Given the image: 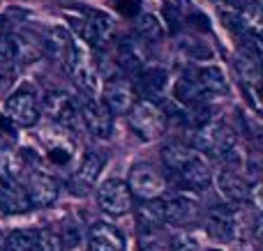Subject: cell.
<instances>
[{
  "label": "cell",
  "instance_id": "8",
  "mask_svg": "<svg viewBox=\"0 0 263 251\" xmlns=\"http://www.w3.org/2000/svg\"><path fill=\"white\" fill-rule=\"evenodd\" d=\"M81 118H83V124L88 127V132L97 138H109L114 134V115L109 113L102 99L97 97H83L81 99Z\"/></svg>",
  "mask_w": 263,
  "mask_h": 251
},
{
  "label": "cell",
  "instance_id": "18",
  "mask_svg": "<svg viewBox=\"0 0 263 251\" xmlns=\"http://www.w3.org/2000/svg\"><path fill=\"white\" fill-rule=\"evenodd\" d=\"M88 251H125V238L116 226L97 221L88 233Z\"/></svg>",
  "mask_w": 263,
  "mask_h": 251
},
{
  "label": "cell",
  "instance_id": "22",
  "mask_svg": "<svg viewBox=\"0 0 263 251\" xmlns=\"http://www.w3.org/2000/svg\"><path fill=\"white\" fill-rule=\"evenodd\" d=\"M173 99H176L178 104H182L185 109H196V106L205 104L208 97L203 95L199 83H196L190 74H182V76L176 78V83H173Z\"/></svg>",
  "mask_w": 263,
  "mask_h": 251
},
{
  "label": "cell",
  "instance_id": "1",
  "mask_svg": "<svg viewBox=\"0 0 263 251\" xmlns=\"http://www.w3.org/2000/svg\"><path fill=\"white\" fill-rule=\"evenodd\" d=\"M69 26L92 49H109L114 41V21L109 14L90 7H79L77 14H69Z\"/></svg>",
  "mask_w": 263,
  "mask_h": 251
},
{
  "label": "cell",
  "instance_id": "26",
  "mask_svg": "<svg viewBox=\"0 0 263 251\" xmlns=\"http://www.w3.org/2000/svg\"><path fill=\"white\" fill-rule=\"evenodd\" d=\"M233 67H236V72H238V76H240L242 86H254V88H259L261 67H259V58H256V55H252V53H247V51H242V53L236 58Z\"/></svg>",
  "mask_w": 263,
  "mask_h": 251
},
{
  "label": "cell",
  "instance_id": "17",
  "mask_svg": "<svg viewBox=\"0 0 263 251\" xmlns=\"http://www.w3.org/2000/svg\"><path fill=\"white\" fill-rule=\"evenodd\" d=\"M104 166H106V157L102 155V152H95V150L86 152L81 159V166H79V171H77V178H74V182H72V187H74L72 192L74 194L79 192L83 196V194L97 182V178H100V173L104 171Z\"/></svg>",
  "mask_w": 263,
  "mask_h": 251
},
{
  "label": "cell",
  "instance_id": "36",
  "mask_svg": "<svg viewBox=\"0 0 263 251\" xmlns=\"http://www.w3.org/2000/svg\"><path fill=\"white\" fill-rule=\"evenodd\" d=\"M49 159L53 161V164H67V161L72 159V148L65 145L63 141L55 143V145L49 148Z\"/></svg>",
  "mask_w": 263,
  "mask_h": 251
},
{
  "label": "cell",
  "instance_id": "11",
  "mask_svg": "<svg viewBox=\"0 0 263 251\" xmlns=\"http://www.w3.org/2000/svg\"><path fill=\"white\" fill-rule=\"evenodd\" d=\"M30 210L23 184L9 173L7 169L0 171V212L5 215H23Z\"/></svg>",
  "mask_w": 263,
  "mask_h": 251
},
{
  "label": "cell",
  "instance_id": "41",
  "mask_svg": "<svg viewBox=\"0 0 263 251\" xmlns=\"http://www.w3.org/2000/svg\"><path fill=\"white\" fill-rule=\"evenodd\" d=\"M0 251H3V244H0Z\"/></svg>",
  "mask_w": 263,
  "mask_h": 251
},
{
  "label": "cell",
  "instance_id": "2",
  "mask_svg": "<svg viewBox=\"0 0 263 251\" xmlns=\"http://www.w3.org/2000/svg\"><path fill=\"white\" fill-rule=\"evenodd\" d=\"M190 148L210 157H227L236 148V134L222 120H208L194 129Z\"/></svg>",
  "mask_w": 263,
  "mask_h": 251
},
{
  "label": "cell",
  "instance_id": "37",
  "mask_svg": "<svg viewBox=\"0 0 263 251\" xmlns=\"http://www.w3.org/2000/svg\"><path fill=\"white\" fill-rule=\"evenodd\" d=\"M185 26H187V28H194V30H201V32H208V30H210L208 16H205L203 12H196V9H192L190 16L185 18Z\"/></svg>",
  "mask_w": 263,
  "mask_h": 251
},
{
  "label": "cell",
  "instance_id": "31",
  "mask_svg": "<svg viewBox=\"0 0 263 251\" xmlns=\"http://www.w3.org/2000/svg\"><path fill=\"white\" fill-rule=\"evenodd\" d=\"M18 141V134L14 122L7 118V115H0V155L9 152Z\"/></svg>",
  "mask_w": 263,
  "mask_h": 251
},
{
  "label": "cell",
  "instance_id": "16",
  "mask_svg": "<svg viewBox=\"0 0 263 251\" xmlns=\"http://www.w3.org/2000/svg\"><path fill=\"white\" fill-rule=\"evenodd\" d=\"M143 44L145 41H141L139 37H134V39H123L118 44V51H116V65L120 67L123 74L136 76V74L145 67L148 51H145Z\"/></svg>",
  "mask_w": 263,
  "mask_h": 251
},
{
  "label": "cell",
  "instance_id": "4",
  "mask_svg": "<svg viewBox=\"0 0 263 251\" xmlns=\"http://www.w3.org/2000/svg\"><path fill=\"white\" fill-rule=\"evenodd\" d=\"M42 53H46L53 62H58L60 67L69 74L74 69V65H77L81 51H79L77 41H74L72 32H69L67 28L53 26L42 37Z\"/></svg>",
  "mask_w": 263,
  "mask_h": 251
},
{
  "label": "cell",
  "instance_id": "25",
  "mask_svg": "<svg viewBox=\"0 0 263 251\" xmlns=\"http://www.w3.org/2000/svg\"><path fill=\"white\" fill-rule=\"evenodd\" d=\"M194 152L196 150H192L187 143L171 141V143H166V145L162 148V161H164V166H166L171 173H176L182 164H187V161H190V157L194 155Z\"/></svg>",
  "mask_w": 263,
  "mask_h": 251
},
{
  "label": "cell",
  "instance_id": "40",
  "mask_svg": "<svg viewBox=\"0 0 263 251\" xmlns=\"http://www.w3.org/2000/svg\"><path fill=\"white\" fill-rule=\"evenodd\" d=\"M208 251H217V249H208Z\"/></svg>",
  "mask_w": 263,
  "mask_h": 251
},
{
  "label": "cell",
  "instance_id": "20",
  "mask_svg": "<svg viewBox=\"0 0 263 251\" xmlns=\"http://www.w3.org/2000/svg\"><path fill=\"white\" fill-rule=\"evenodd\" d=\"M217 187L227 201L240 203V201H247V198H250V182H247L236 169H231V166H224V169L219 171Z\"/></svg>",
  "mask_w": 263,
  "mask_h": 251
},
{
  "label": "cell",
  "instance_id": "19",
  "mask_svg": "<svg viewBox=\"0 0 263 251\" xmlns=\"http://www.w3.org/2000/svg\"><path fill=\"white\" fill-rule=\"evenodd\" d=\"M187 74L199 83V88L203 90L205 97H210V95L217 97V95H227L229 92L227 74H224V69L217 67V65H203V67H196Z\"/></svg>",
  "mask_w": 263,
  "mask_h": 251
},
{
  "label": "cell",
  "instance_id": "27",
  "mask_svg": "<svg viewBox=\"0 0 263 251\" xmlns=\"http://www.w3.org/2000/svg\"><path fill=\"white\" fill-rule=\"evenodd\" d=\"M190 12H192L190 0H166L164 3V16H166L173 32H178L185 26V18L190 16Z\"/></svg>",
  "mask_w": 263,
  "mask_h": 251
},
{
  "label": "cell",
  "instance_id": "34",
  "mask_svg": "<svg viewBox=\"0 0 263 251\" xmlns=\"http://www.w3.org/2000/svg\"><path fill=\"white\" fill-rule=\"evenodd\" d=\"M173 251H201V240L194 233H182L173 242Z\"/></svg>",
  "mask_w": 263,
  "mask_h": 251
},
{
  "label": "cell",
  "instance_id": "12",
  "mask_svg": "<svg viewBox=\"0 0 263 251\" xmlns=\"http://www.w3.org/2000/svg\"><path fill=\"white\" fill-rule=\"evenodd\" d=\"M173 175H176L178 184L190 189V192H203V189H208L210 182H213V173H210L208 161H205L199 152H194V155L190 157V161L182 164Z\"/></svg>",
  "mask_w": 263,
  "mask_h": 251
},
{
  "label": "cell",
  "instance_id": "21",
  "mask_svg": "<svg viewBox=\"0 0 263 251\" xmlns=\"http://www.w3.org/2000/svg\"><path fill=\"white\" fill-rule=\"evenodd\" d=\"M205 233L215 240H231L236 235V219L233 212L222 205H215L205 215Z\"/></svg>",
  "mask_w": 263,
  "mask_h": 251
},
{
  "label": "cell",
  "instance_id": "39",
  "mask_svg": "<svg viewBox=\"0 0 263 251\" xmlns=\"http://www.w3.org/2000/svg\"><path fill=\"white\" fill-rule=\"evenodd\" d=\"M0 244H3V235H0Z\"/></svg>",
  "mask_w": 263,
  "mask_h": 251
},
{
  "label": "cell",
  "instance_id": "6",
  "mask_svg": "<svg viewBox=\"0 0 263 251\" xmlns=\"http://www.w3.org/2000/svg\"><path fill=\"white\" fill-rule=\"evenodd\" d=\"M97 205L111 217H123L134 207V196L129 194L127 182L118 178H109L97 187Z\"/></svg>",
  "mask_w": 263,
  "mask_h": 251
},
{
  "label": "cell",
  "instance_id": "15",
  "mask_svg": "<svg viewBox=\"0 0 263 251\" xmlns=\"http://www.w3.org/2000/svg\"><path fill=\"white\" fill-rule=\"evenodd\" d=\"M168 86V72L164 67H143L134 78V92L139 97H143V101H155L164 95Z\"/></svg>",
  "mask_w": 263,
  "mask_h": 251
},
{
  "label": "cell",
  "instance_id": "9",
  "mask_svg": "<svg viewBox=\"0 0 263 251\" xmlns=\"http://www.w3.org/2000/svg\"><path fill=\"white\" fill-rule=\"evenodd\" d=\"M40 111H44L51 122L60 124V127H74V122L79 118V104L74 101V97H69L67 92L60 90L46 92Z\"/></svg>",
  "mask_w": 263,
  "mask_h": 251
},
{
  "label": "cell",
  "instance_id": "32",
  "mask_svg": "<svg viewBox=\"0 0 263 251\" xmlns=\"http://www.w3.org/2000/svg\"><path fill=\"white\" fill-rule=\"evenodd\" d=\"M35 251H60V238L51 231H35Z\"/></svg>",
  "mask_w": 263,
  "mask_h": 251
},
{
  "label": "cell",
  "instance_id": "7",
  "mask_svg": "<svg viewBox=\"0 0 263 251\" xmlns=\"http://www.w3.org/2000/svg\"><path fill=\"white\" fill-rule=\"evenodd\" d=\"M5 109H7V118L12 122L21 124V127H32L40 120V99H37L35 90L30 86H23L18 90H14L12 95L5 101Z\"/></svg>",
  "mask_w": 263,
  "mask_h": 251
},
{
  "label": "cell",
  "instance_id": "3",
  "mask_svg": "<svg viewBox=\"0 0 263 251\" xmlns=\"http://www.w3.org/2000/svg\"><path fill=\"white\" fill-rule=\"evenodd\" d=\"M129 127L141 141H155L159 138L164 132H166L168 124V115L164 113V109L155 101H134V106L127 113Z\"/></svg>",
  "mask_w": 263,
  "mask_h": 251
},
{
  "label": "cell",
  "instance_id": "13",
  "mask_svg": "<svg viewBox=\"0 0 263 251\" xmlns=\"http://www.w3.org/2000/svg\"><path fill=\"white\" fill-rule=\"evenodd\" d=\"M23 189H26V196H28L30 207H49L51 203H55L58 192H60L55 178L42 173V171H30Z\"/></svg>",
  "mask_w": 263,
  "mask_h": 251
},
{
  "label": "cell",
  "instance_id": "29",
  "mask_svg": "<svg viewBox=\"0 0 263 251\" xmlns=\"http://www.w3.org/2000/svg\"><path fill=\"white\" fill-rule=\"evenodd\" d=\"M3 251H35V231H12L3 242Z\"/></svg>",
  "mask_w": 263,
  "mask_h": 251
},
{
  "label": "cell",
  "instance_id": "30",
  "mask_svg": "<svg viewBox=\"0 0 263 251\" xmlns=\"http://www.w3.org/2000/svg\"><path fill=\"white\" fill-rule=\"evenodd\" d=\"M219 16H222V21H224V28H229V30H231L236 37H247V35H250L247 18L242 16V14L231 12V9H222V12H219Z\"/></svg>",
  "mask_w": 263,
  "mask_h": 251
},
{
  "label": "cell",
  "instance_id": "35",
  "mask_svg": "<svg viewBox=\"0 0 263 251\" xmlns=\"http://www.w3.org/2000/svg\"><path fill=\"white\" fill-rule=\"evenodd\" d=\"M114 7L120 16L134 18L141 14V0H114Z\"/></svg>",
  "mask_w": 263,
  "mask_h": 251
},
{
  "label": "cell",
  "instance_id": "5",
  "mask_svg": "<svg viewBox=\"0 0 263 251\" xmlns=\"http://www.w3.org/2000/svg\"><path fill=\"white\" fill-rule=\"evenodd\" d=\"M127 189L132 196L141 201H157L166 192V178L162 171H157L148 161H139L129 169V182Z\"/></svg>",
  "mask_w": 263,
  "mask_h": 251
},
{
  "label": "cell",
  "instance_id": "24",
  "mask_svg": "<svg viewBox=\"0 0 263 251\" xmlns=\"http://www.w3.org/2000/svg\"><path fill=\"white\" fill-rule=\"evenodd\" d=\"M178 51H180V55L185 60H190V62H208V60L215 58L213 44L205 39H196V37L178 41Z\"/></svg>",
  "mask_w": 263,
  "mask_h": 251
},
{
  "label": "cell",
  "instance_id": "38",
  "mask_svg": "<svg viewBox=\"0 0 263 251\" xmlns=\"http://www.w3.org/2000/svg\"><path fill=\"white\" fill-rule=\"evenodd\" d=\"M231 5L236 7L238 14H259L261 9V0H231Z\"/></svg>",
  "mask_w": 263,
  "mask_h": 251
},
{
  "label": "cell",
  "instance_id": "23",
  "mask_svg": "<svg viewBox=\"0 0 263 251\" xmlns=\"http://www.w3.org/2000/svg\"><path fill=\"white\" fill-rule=\"evenodd\" d=\"M134 32L141 41L145 44H155V41H162L166 30H164V23L159 21L157 14L153 12H145V14H139L134 21Z\"/></svg>",
  "mask_w": 263,
  "mask_h": 251
},
{
  "label": "cell",
  "instance_id": "28",
  "mask_svg": "<svg viewBox=\"0 0 263 251\" xmlns=\"http://www.w3.org/2000/svg\"><path fill=\"white\" fill-rule=\"evenodd\" d=\"M136 215L143 228H157L164 226V210H162V198L157 201H143L141 207H136Z\"/></svg>",
  "mask_w": 263,
  "mask_h": 251
},
{
  "label": "cell",
  "instance_id": "10",
  "mask_svg": "<svg viewBox=\"0 0 263 251\" xmlns=\"http://www.w3.org/2000/svg\"><path fill=\"white\" fill-rule=\"evenodd\" d=\"M102 104L109 109L111 115H127L129 109L134 106V88L127 78H109L102 90Z\"/></svg>",
  "mask_w": 263,
  "mask_h": 251
},
{
  "label": "cell",
  "instance_id": "14",
  "mask_svg": "<svg viewBox=\"0 0 263 251\" xmlns=\"http://www.w3.org/2000/svg\"><path fill=\"white\" fill-rule=\"evenodd\" d=\"M164 226H190L199 217V203L185 194H176L162 201Z\"/></svg>",
  "mask_w": 263,
  "mask_h": 251
},
{
  "label": "cell",
  "instance_id": "33",
  "mask_svg": "<svg viewBox=\"0 0 263 251\" xmlns=\"http://www.w3.org/2000/svg\"><path fill=\"white\" fill-rule=\"evenodd\" d=\"M16 60V46H14L12 35L0 32V67H7Z\"/></svg>",
  "mask_w": 263,
  "mask_h": 251
}]
</instances>
